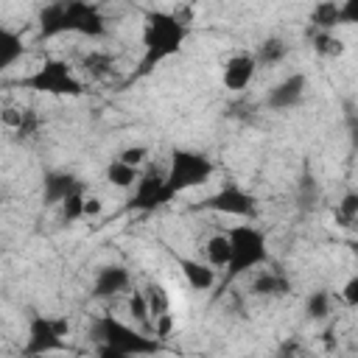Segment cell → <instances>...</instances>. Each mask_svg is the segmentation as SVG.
Returning <instances> with one entry per match:
<instances>
[{"instance_id": "cell-8", "label": "cell", "mask_w": 358, "mask_h": 358, "mask_svg": "<svg viewBox=\"0 0 358 358\" xmlns=\"http://www.w3.org/2000/svg\"><path fill=\"white\" fill-rule=\"evenodd\" d=\"M204 207L213 213L235 215V218H246V221L257 218V199L238 185H224L221 190H215L213 196L204 199Z\"/></svg>"}, {"instance_id": "cell-28", "label": "cell", "mask_w": 358, "mask_h": 358, "mask_svg": "<svg viewBox=\"0 0 358 358\" xmlns=\"http://www.w3.org/2000/svg\"><path fill=\"white\" fill-rule=\"evenodd\" d=\"M145 296H148V310H151V319L168 310V294H165V288H162V285L151 282V285L145 288Z\"/></svg>"}, {"instance_id": "cell-7", "label": "cell", "mask_w": 358, "mask_h": 358, "mask_svg": "<svg viewBox=\"0 0 358 358\" xmlns=\"http://www.w3.org/2000/svg\"><path fill=\"white\" fill-rule=\"evenodd\" d=\"M70 333L67 319L62 316H34L28 324V341H25V352L28 355H45V352H56L64 350V338Z\"/></svg>"}, {"instance_id": "cell-3", "label": "cell", "mask_w": 358, "mask_h": 358, "mask_svg": "<svg viewBox=\"0 0 358 358\" xmlns=\"http://www.w3.org/2000/svg\"><path fill=\"white\" fill-rule=\"evenodd\" d=\"M229 235V263H227V282L263 266L268 260V246H266V235L252 227V224H238L232 229H227Z\"/></svg>"}, {"instance_id": "cell-25", "label": "cell", "mask_w": 358, "mask_h": 358, "mask_svg": "<svg viewBox=\"0 0 358 358\" xmlns=\"http://www.w3.org/2000/svg\"><path fill=\"white\" fill-rule=\"evenodd\" d=\"M59 207H62V221L64 224H73V221L84 218V187L76 190V193H70Z\"/></svg>"}, {"instance_id": "cell-21", "label": "cell", "mask_w": 358, "mask_h": 358, "mask_svg": "<svg viewBox=\"0 0 358 358\" xmlns=\"http://www.w3.org/2000/svg\"><path fill=\"white\" fill-rule=\"evenodd\" d=\"M137 176H140V168H131V165H126V162H120V159H112V162L106 165V182L115 185V187L129 190V187H134Z\"/></svg>"}, {"instance_id": "cell-30", "label": "cell", "mask_w": 358, "mask_h": 358, "mask_svg": "<svg viewBox=\"0 0 358 358\" xmlns=\"http://www.w3.org/2000/svg\"><path fill=\"white\" fill-rule=\"evenodd\" d=\"M36 129H39V115H36L34 109H25L20 126L14 129V134H17V137H31V134H36Z\"/></svg>"}, {"instance_id": "cell-31", "label": "cell", "mask_w": 358, "mask_h": 358, "mask_svg": "<svg viewBox=\"0 0 358 358\" xmlns=\"http://www.w3.org/2000/svg\"><path fill=\"white\" fill-rule=\"evenodd\" d=\"M316 193H319V190H316V182H313L310 176H305L302 185H299V207H302V210H310V207L316 204Z\"/></svg>"}, {"instance_id": "cell-19", "label": "cell", "mask_w": 358, "mask_h": 358, "mask_svg": "<svg viewBox=\"0 0 358 358\" xmlns=\"http://www.w3.org/2000/svg\"><path fill=\"white\" fill-rule=\"evenodd\" d=\"M204 255H207V263L213 268H227V263H229V235L227 232L210 235L207 243H204Z\"/></svg>"}, {"instance_id": "cell-4", "label": "cell", "mask_w": 358, "mask_h": 358, "mask_svg": "<svg viewBox=\"0 0 358 358\" xmlns=\"http://www.w3.org/2000/svg\"><path fill=\"white\" fill-rule=\"evenodd\" d=\"M213 171H215V165H213V159L207 154L176 148L171 154L165 176H168V185L173 187V193H182V190H190V187H199V185L210 182Z\"/></svg>"}, {"instance_id": "cell-13", "label": "cell", "mask_w": 358, "mask_h": 358, "mask_svg": "<svg viewBox=\"0 0 358 358\" xmlns=\"http://www.w3.org/2000/svg\"><path fill=\"white\" fill-rule=\"evenodd\" d=\"M129 282H131L129 268H123V266H103V268H98V274H95L92 296H98V299L117 296L120 291L129 288Z\"/></svg>"}, {"instance_id": "cell-18", "label": "cell", "mask_w": 358, "mask_h": 358, "mask_svg": "<svg viewBox=\"0 0 358 358\" xmlns=\"http://www.w3.org/2000/svg\"><path fill=\"white\" fill-rule=\"evenodd\" d=\"M341 22H344V17H341V6L336 0H322L310 11V25L316 31H333Z\"/></svg>"}, {"instance_id": "cell-11", "label": "cell", "mask_w": 358, "mask_h": 358, "mask_svg": "<svg viewBox=\"0 0 358 358\" xmlns=\"http://www.w3.org/2000/svg\"><path fill=\"white\" fill-rule=\"evenodd\" d=\"M305 90H308V78H305L302 73H291L288 78H282L277 87H271V90H268L266 103H268L271 109H277V112L291 109V106H296V103L302 101Z\"/></svg>"}, {"instance_id": "cell-33", "label": "cell", "mask_w": 358, "mask_h": 358, "mask_svg": "<svg viewBox=\"0 0 358 358\" xmlns=\"http://www.w3.org/2000/svg\"><path fill=\"white\" fill-rule=\"evenodd\" d=\"M341 299H344L347 308H355V305H358V277H350V280L344 282V288H341Z\"/></svg>"}, {"instance_id": "cell-24", "label": "cell", "mask_w": 358, "mask_h": 358, "mask_svg": "<svg viewBox=\"0 0 358 358\" xmlns=\"http://www.w3.org/2000/svg\"><path fill=\"white\" fill-rule=\"evenodd\" d=\"M115 62L109 53H101V50H92L90 56H84V70L92 76V78H106L112 73Z\"/></svg>"}, {"instance_id": "cell-27", "label": "cell", "mask_w": 358, "mask_h": 358, "mask_svg": "<svg viewBox=\"0 0 358 358\" xmlns=\"http://www.w3.org/2000/svg\"><path fill=\"white\" fill-rule=\"evenodd\" d=\"M336 218L341 227H352V221L358 218V196L355 193H347L338 204H336Z\"/></svg>"}, {"instance_id": "cell-6", "label": "cell", "mask_w": 358, "mask_h": 358, "mask_svg": "<svg viewBox=\"0 0 358 358\" xmlns=\"http://www.w3.org/2000/svg\"><path fill=\"white\" fill-rule=\"evenodd\" d=\"M173 196H176V193H173V187L168 185L165 171L157 168V165H151L145 173L137 176L134 193H131V199H129V207H131V210H140V213H151V210L168 204Z\"/></svg>"}, {"instance_id": "cell-22", "label": "cell", "mask_w": 358, "mask_h": 358, "mask_svg": "<svg viewBox=\"0 0 358 358\" xmlns=\"http://www.w3.org/2000/svg\"><path fill=\"white\" fill-rule=\"evenodd\" d=\"M305 313H308V319H313V322H324V319L333 313V296H330L327 291H313V294H308V299H305Z\"/></svg>"}, {"instance_id": "cell-10", "label": "cell", "mask_w": 358, "mask_h": 358, "mask_svg": "<svg viewBox=\"0 0 358 358\" xmlns=\"http://www.w3.org/2000/svg\"><path fill=\"white\" fill-rule=\"evenodd\" d=\"M257 67H260V64H257L255 53H232V56L224 62V67H221V81H224L227 90L241 92V90H246V87L255 81Z\"/></svg>"}, {"instance_id": "cell-35", "label": "cell", "mask_w": 358, "mask_h": 358, "mask_svg": "<svg viewBox=\"0 0 358 358\" xmlns=\"http://www.w3.org/2000/svg\"><path fill=\"white\" fill-rule=\"evenodd\" d=\"M22 112H25V109H14V106H8V109L0 112V120H3L8 129H17L20 120H22Z\"/></svg>"}, {"instance_id": "cell-2", "label": "cell", "mask_w": 358, "mask_h": 358, "mask_svg": "<svg viewBox=\"0 0 358 358\" xmlns=\"http://www.w3.org/2000/svg\"><path fill=\"white\" fill-rule=\"evenodd\" d=\"M92 333L98 336L101 347L98 352L101 355H109V358H126V355H151L159 350V338H151V336H143L140 330L123 324L120 319L115 316H101L95 319L92 324Z\"/></svg>"}, {"instance_id": "cell-23", "label": "cell", "mask_w": 358, "mask_h": 358, "mask_svg": "<svg viewBox=\"0 0 358 358\" xmlns=\"http://www.w3.org/2000/svg\"><path fill=\"white\" fill-rule=\"evenodd\" d=\"M288 56V45L280 39V36H268L263 45H260V50H257V64H280L282 59Z\"/></svg>"}, {"instance_id": "cell-16", "label": "cell", "mask_w": 358, "mask_h": 358, "mask_svg": "<svg viewBox=\"0 0 358 358\" xmlns=\"http://www.w3.org/2000/svg\"><path fill=\"white\" fill-rule=\"evenodd\" d=\"M25 56L22 36L6 25H0V73H6L11 64H17Z\"/></svg>"}, {"instance_id": "cell-9", "label": "cell", "mask_w": 358, "mask_h": 358, "mask_svg": "<svg viewBox=\"0 0 358 358\" xmlns=\"http://www.w3.org/2000/svg\"><path fill=\"white\" fill-rule=\"evenodd\" d=\"M64 31L98 39L106 34V20L98 11V6L87 0H64Z\"/></svg>"}, {"instance_id": "cell-12", "label": "cell", "mask_w": 358, "mask_h": 358, "mask_svg": "<svg viewBox=\"0 0 358 358\" xmlns=\"http://www.w3.org/2000/svg\"><path fill=\"white\" fill-rule=\"evenodd\" d=\"M84 185L73 176V173H67V171H50V173H45V179H42V201L48 204V207H53V204H62L70 193H76V190H81Z\"/></svg>"}, {"instance_id": "cell-26", "label": "cell", "mask_w": 358, "mask_h": 358, "mask_svg": "<svg viewBox=\"0 0 358 358\" xmlns=\"http://www.w3.org/2000/svg\"><path fill=\"white\" fill-rule=\"evenodd\" d=\"M129 313H131V319L140 322V324H148V322H151V310H148V296H145V291L134 288V291L129 294Z\"/></svg>"}, {"instance_id": "cell-34", "label": "cell", "mask_w": 358, "mask_h": 358, "mask_svg": "<svg viewBox=\"0 0 358 358\" xmlns=\"http://www.w3.org/2000/svg\"><path fill=\"white\" fill-rule=\"evenodd\" d=\"M101 210H103L101 199H98V196H87V193H84V218H98V215H101Z\"/></svg>"}, {"instance_id": "cell-29", "label": "cell", "mask_w": 358, "mask_h": 358, "mask_svg": "<svg viewBox=\"0 0 358 358\" xmlns=\"http://www.w3.org/2000/svg\"><path fill=\"white\" fill-rule=\"evenodd\" d=\"M145 157H148V148H145V145H126V148L117 154V159L126 162V165H131V168H140V165L145 162Z\"/></svg>"}, {"instance_id": "cell-5", "label": "cell", "mask_w": 358, "mask_h": 358, "mask_svg": "<svg viewBox=\"0 0 358 358\" xmlns=\"http://www.w3.org/2000/svg\"><path fill=\"white\" fill-rule=\"evenodd\" d=\"M20 84L28 87V90H34V92H45V95H67V98H76V95L84 92V84L76 78V73L70 70V64L62 62V59H48L45 64H39Z\"/></svg>"}, {"instance_id": "cell-20", "label": "cell", "mask_w": 358, "mask_h": 358, "mask_svg": "<svg viewBox=\"0 0 358 358\" xmlns=\"http://www.w3.org/2000/svg\"><path fill=\"white\" fill-rule=\"evenodd\" d=\"M310 42H313V50H316L319 56H324V59H338V56L344 53V39L336 36L333 31H316V28H313Z\"/></svg>"}, {"instance_id": "cell-17", "label": "cell", "mask_w": 358, "mask_h": 358, "mask_svg": "<svg viewBox=\"0 0 358 358\" xmlns=\"http://www.w3.org/2000/svg\"><path fill=\"white\" fill-rule=\"evenodd\" d=\"M59 34H67L64 31V0H56L39 11V36L50 39Z\"/></svg>"}, {"instance_id": "cell-32", "label": "cell", "mask_w": 358, "mask_h": 358, "mask_svg": "<svg viewBox=\"0 0 358 358\" xmlns=\"http://www.w3.org/2000/svg\"><path fill=\"white\" fill-rule=\"evenodd\" d=\"M154 333H157V338H168L173 333V316L168 310L159 313V316H154Z\"/></svg>"}, {"instance_id": "cell-15", "label": "cell", "mask_w": 358, "mask_h": 358, "mask_svg": "<svg viewBox=\"0 0 358 358\" xmlns=\"http://www.w3.org/2000/svg\"><path fill=\"white\" fill-rule=\"evenodd\" d=\"M288 291H291L288 277L280 274V271H271V268L260 271L252 280V294H257V296H285Z\"/></svg>"}, {"instance_id": "cell-1", "label": "cell", "mask_w": 358, "mask_h": 358, "mask_svg": "<svg viewBox=\"0 0 358 358\" xmlns=\"http://www.w3.org/2000/svg\"><path fill=\"white\" fill-rule=\"evenodd\" d=\"M187 36V25L171 14V11H148L143 25V62L140 73L154 70L159 62L179 53L182 42Z\"/></svg>"}, {"instance_id": "cell-14", "label": "cell", "mask_w": 358, "mask_h": 358, "mask_svg": "<svg viewBox=\"0 0 358 358\" xmlns=\"http://www.w3.org/2000/svg\"><path fill=\"white\" fill-rule=\"evenodd\" d=\"M179 271L185 274V280L193 291H207L215 285V268L210 263H201L193 257H179Z\"/></svg>"}]
</instances>
